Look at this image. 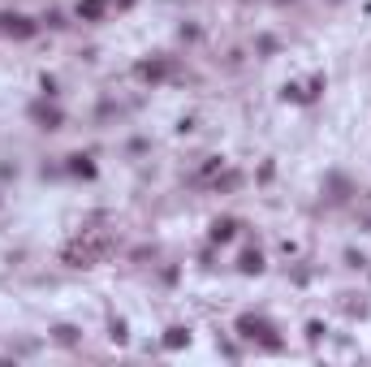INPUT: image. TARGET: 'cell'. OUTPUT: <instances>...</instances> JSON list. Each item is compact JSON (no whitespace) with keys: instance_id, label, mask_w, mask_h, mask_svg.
<instances>
[{"instance_id":"6da1fadb","label":"cell","mask_w":371,"mask_h":367,"mask_svg":"<svg viewBox=\"0 0 371 367\" xmlns=\"http://www.w3.org/2000/svg\"><path fill=\"white\" fill-rule=\"evenodd\" d=\"M259 264H264L259 255H246V260H242V268H246V273H259Z\"/></svg>"}]
</instances>
